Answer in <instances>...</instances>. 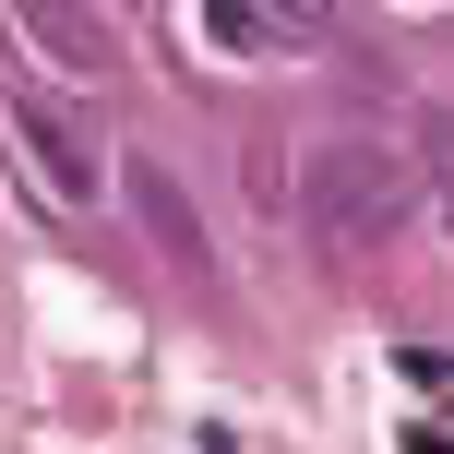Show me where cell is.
Segmentation results:
<instances>
[{"instance_id":"3957f363","label":"cell","mask_w":454,"mask_h":454,"mask_svg":"<svg viewBox=\"0 0 454 454\" xmlns=\"http://www.w3.org/2000/svg\"><path fill=\"white\" fill-rule=\"evenodd\" d=\"M12 132H24V156H36V180H60V204L96 192V144H84L72 108H12Z\"/></svg>"},{"instance_id":"5b68a950","label":"cell","mask_w":454,"mask_h":454,"mask_svg":"<svg viewBox=\"0 0 454 454\" xmlns=\"http://www.w3.org/2000/svg\"><path fill=\"white\" fill-rule=\"evenodd\" d=\"M12 36L36 48V60H60V72H108V60H120L108 24H84V12H12Z\"/></svg>"},{"instance_id":"7a4b0ae2","label":"cell","mask_w":454,"mask_h":454,"mask_svg":"<svg viewBox=\"0 0 454 454\" xmlns=\"http://www.w3.org/2000/svg\"><path fill=\"white\" fill-rule=\"evenodd\" d=\"M120 204H132V227L168 251V275H180V287H215V239H204V215H192L180 168H156V156H120Z\"/></svg>"},{"instance_id":"277c9868","label":"cell","mask_w":454,"mask_h":454,"mask_svg":"<svg viewBox=\"0 0 454 454\" xmlns=\"http://www.w3.org/2000/svg\"><path fill=\"white\" fill-rule=\"evenodd\" d=\"M204 36L239 60H275V48H311V12L299 0H204Z\"/></svg>"},{"instance_id":"6da1fadb","label":"cell","mask_w":454,"mask_h":454,"mask_svg":"<svg viewBox=\"0 0 454 454\" xmlns=\"http://www.w3.org/2000/svg\"><path fill=\"white\" fill-rule=\"evenodd\" d=\"M299 192H311L323 251H383L395 227H407V168H395L383 144H323Z\"/></svg>"}]
</instances>
